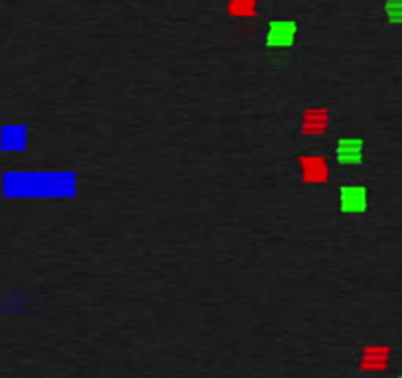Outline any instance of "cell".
Masks as SVG:
<instances>
[{
    "label": "cell",
    "instance_id": "obj_4",
    "mask_svg": "<svg viewBox=\"0 0 402 378\" xmlns=\"http://www.w3.org/2000/svg\"><path fill=\"white\" fill-rule=\"evenodd\" d=\"M363 156V142L361 140L355 138H347V140H339L337 144V158L343 164H357L361 162Z\"/></svg>",
    "mask_w": 402,
    "mask_h": 378
},
{
    "label": "cell",
    "instance_id": "obj_8",
    "mask_svg": "<svg viewBox=\"0 0 402 378\" xmlns=\"http://www.w3.org/2000/svg\"><path fill=\"white\" fill-rule=\"evenodd\" d=\"M387 14L392 22H402V0H389Z\"/></svg>",
    "mask_w": 402,
    "mask_h": 378
},
{
    "label": "cell",
    "instance_id": "obj_1",
    "mask_svg": "<svg viewBox=\"0 0 402 378\" xmlns=\"http://www.w3.org/2000/svg\"><path fill=\"white\" fill-rule=\"evenodd\" d=\"M296 38V24L290 20H276L271 22L268 26V36L266 44L271 48H288Z\"/></svg>",
    "mask_w": 402,
    "mask_h": 378
},
{
    "label": "cell",
    "instance_id": "obj_2",
    "mask_svg": "<svg viewBox=\"0 0 402 378\" xmlns=\"http://www.w3.org/2000/svg\"><path fill=\"white\" fill-rule=\"evenodd\" d=\"M367 205V193L365 189L357 188V185H349V188L342 189V209L347 213H359L365 211Z\"/></svg>",
    "mask_w": 402,
    "mask_h": 378
},
{
    "label": "cell",
    "instance_id": "obj_3",
    "mask_svg": "<svg viewBox=\"0 0 402 378\" xmlns=\"http://www.w3.org/2000/svg\"><path fill=\"white\" fill-rule=\"evenodd\" d=\"M302 169H304V179L306 181H325L330 176V169L325 166L320 156L302 159Z\"/></svg>",
    "mask_w": 402,
    "mask_h": 378
},
{
    "label": "cell",
    "instance_id": "obj_7",
    "mask_svg": "<svg viewBox=\"0 0 402 378\" xmlns=\"http://www.w3.org/2000/svg\"><path fill=\"white\" fill-rule=\"evenodd\" d=\"M387 357H389V351H387V348H371V351L367 353V358H365V360L375 365V367H382Z\"/></svg>",
    "mask_w": 402,
    "mask_h": 378
},
{
    "label": "cell",
    "instance_id": "obj_5",
    "mask_svg": "<svg viewBox=\"0 0 402 378\" xmlns=\"http://www.w3.org/2000/svg\"><path fill=\"white\" fill-rule=\"evenodd\" d=\"M330 122V117L325 110H308L306 112V120H304V132H312V134H320L325 130Z\"/></svg>",
    "mask_w": 402,
    "mask_h": 378
},
{
    "label": "cell",
    "instance_id": "obj_6",
    "mask_svg": "<svg viewBox=\"0 0 402 378\" xmlns=\"http://www.w3.org/2000/svg\"><path fill=\"white\" fill-rule=\"evenodd\" d=\"M259 0H229V12L237 18H251L257 14Z\"/></svg>",
    "mask_w": 402,
    "mask_h": 378
}]
</instances>
